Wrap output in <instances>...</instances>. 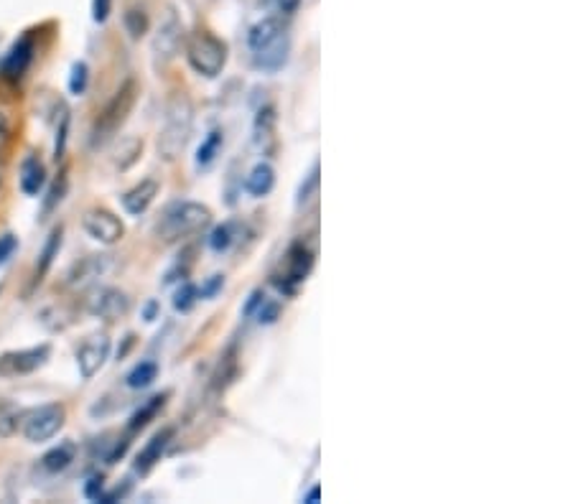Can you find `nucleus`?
<instances>
[{"label":"nucleus","mask_w":573,"mask_h":504,"mask_svg":"<svg viewBox=\"0 0 573 504\" xmlns=\"http://www.w3.org/2000/svg\"><path fill=\"white\" fill-rule=\"evenodd\" d=\"M191 130H194V102L186 92H174L166 102V115H163V125L158 130V158L166 163L179 161L181 153L189 146Z\"/></svg>","instance_id":"obj_1"},{"label":"nucleus","mask_w":573,"mask_h":504,"mask_svg":"<svg viewBox=\"0 0 573 504\" xmlns=\"http://www.w3.org/2000/svg\"><path fill=\"white\" fill-rule=\"evenodd\" d=\"M209 224H212L209 207L199 202H174L158 217L153 232L161 242H179L184 237L207 230Z\"/></svg>","instance_id":"obj_2"},{"label":"nucleus","mask_w":573,"mask_h":504,"mask_svg":"<svg viewBox=\"0 0 573 504\" xmlns=\"http://www.w3.org/2000/svg\"><path fill=\"white\" fill-rule=\"evenodd\" d=\"M135 97H138V84H135L133 79H128V82H125L123 87L115 92L113 100L107 102L105 110L97 115L95 125H92V135H90V146L95 148V151L97 148L107 146V143L118 135V130L123 128L128 115L133 112Z\"/></svg>","instance_id":"obj_3"},{"label":"nucleus","mask_w":573,"mask_h":504,"mask_svg":"<svg viewBox=\"0 0 573 504\" xmlns=\"http://www.w3.org/2000/svg\"><path fill=\"white\" fill-rule=\"evenodd\" d=\"M227 56H230V49H227L225 41L217 39L209 31H197L186 41V59L199 77H220L227 67Z\"/></svg>","instance_id":"obj_4"},{"label":"nucleus","mask_w":573,"mask_h":504,"mask_svg":"<svg viewBox=\"0 0 573 504\" xmlns=\"http://www.w3.org/2000/svg\"><path fill=\"white\" fill-rule=\"evenodd\" d=\"M314 263L316 252L311 250L304 240H296L281 258L276 273L270 275V278H273V286L281 293H296L298 286L311 275Z\"/></svg>","instance_id":"obj_5"},{"label":"nucleus","mask_w":573,"mask_h":504,"mask_svg":"<svg viewBox=\"0 0 573 504\" xmlns=\"http://www.w3.org/2000/svg\"><path fill=\"white\" fill-rule=\"evenodd\" d=\"M64 420H67V408L62 403H49L41 405V408L31 410L23 418L21 433L26 441L31 443H46L57 436L64 428Z\"/></svg>","instance_id":"obj_6"},{"label":"nucleus","mask_w":573,"mask_h":504,"mask_svg":"<svg viewBox=\"0 0 573 504\" xmlns=\"http://www.w3.org/2000/svg\"><path fill=\"white\" fill-rule=\"evenodd\" d=\"M87 314L102 321H118L130 314V298L120 288L97 286L87 298Z\"/></svg>","instance_id":"obj_7"},{"label":"nucleus","mask_w":573,"mask_h":504,"mask_svg":"<svg viewBox=\"0 0 573 504\" xmlns=\"http://www.w3.org/2000/svg\"><path fill=\"white\" fill-rule=\"evenodd\" d=\"M181 44H184V23H181V18L176 16V11H169L166 13V18L161 21V26H158L156 36H153V44H151L156 64H161L163 67V64L174 62Z\"/></svg>","instance_id":"obj_8"},{"label":"nucleus","mask_w":573,"mask_h":504,"mask_svg":"<svg viewBox=\"0 0 573 504\" xmlns=\"http://www.w3.org/2000/svg\"><path fill=\"white\" fill-rule=\"evenodd\" d=\"M51 357L49 344H39L31 349H18V352L0 354V377H21L41 370Z\"/></svg>","instance_id":"obj_9"},{"label":"nucleus","mask_w":573,"mask_h":504,"mask_svg":"<svg viewBox=\"0 0 573 504\" xmlns=\"http://www.w3.org/2000/svg\"><path fill=\"white\" fill-rule=\"evenodd\" d=\"M110 336L107 334H92L90 339L82 342V347L77 349V367L82 380H92L97 372L105 367V362L110 359Z\"/></svg>","instance_id":"obj_10"},{"label":"nucleus","mask_w":573,"mask_h":504,"mask_svg":"<svg viewBox=\"0 0 573 504\" xmlns=\"http://www.w3.org/2000/svg\"><path fill=\"white\" fill-rule=\"evenodd\" d=\"M34 56H36V39L31 34L21 36V39L11 46V51L3 56V62H0V77L6 79V82H18V79H23V74L29 72V67L34 64Z\"/></svg>","instance_id":"obj_11"},{"label":"nucleus","mask_w":573,"mask_h":504,"mask_svg":"<svg viewBox=\"0 0 573 504\" xmlns=\"http://www.w3.org/2000/svg\"><path fill=\"white\" fill-rule=\"evenodd\" d=\"M82 227H85V232L92 240L102 242V245H115L125 235L123 222L113 212H107V209H90V212H85Z\"/></svg>","instance_id":"obj_12"},{"label":"nucleus","mask_w":573,"mask_h":504,"mask_svg":"<svg viewBox=\"0 0 573 504\" xmlns=\"http://www.w3.org/2000/svg\"><path fill=\"white\" fill-rule=\"evenodd\" d=\"M286 39H291V36H288L286 18L278 16V13L260 18V21L255 23V26H250L248 31V46L253 54H260V51L281 44V41Z\"/></svg>","instance_id":"obj_13"},{"label":"nucleus","mask_w":573,"mask_h":504,"mask_svg":"<svg viewBox=\"0 0 573 504\" xmlns=\"http://www.w3.org/2000/svg\"><path fill=\"white\" fill-rule=\"evenodd\" d=\"M110 265H113V258H110V255H87V258H82L79 263H74L72 268L67 270L64 283H67V288H72V291L90 288L95 286L97 280H100L107 270H110Z\"/></svg>","instance_id":"obj_14"},{"label":"nucleus","mask_w":573,"mask_h":504,"mask_svg":"<svg viewBox=\"0 0 573 504\" xmlns=\"http://www.w3.org/2000/svg\"><path fill=\"white\" fill-rule=\"evenodd\" d=\"M158 191H161V184L156 179H143L141 184L133 186L130 191L123 194V209L130 214V217H141L143 212H148L153 202H156Z\"/></svg>","instance_id":"obj_15"},{"label":"nucleus","mask_w":573,"mask_h":504,"mask_svg":"<svg viewBox=\"0 0 573 504\" xmlns=\"http://www.w3.org/2000/svg\"><path fill=\"white\" fill-rule=\"evenodd\" d=\"M174 433V428H163V431H158L156 436L146 443V448H143L138 459H135V471H138V474H148V471L161 461V456L166 454V448H169Z\"/></svg>","instance_id":"obj_16"},{"label":"nucleus","mask_w":573,"mask_h":504,"mask_svg":"<svg viewBox=\"0 0 573 504\" xmlns=\"http://www.w3.org/2000/svg\"><path fill=\"white\" fill-rule=\"evenodd\" d=\"M276 123H278V115L273 105L263 107V110L255 115L253 146L258 148V151L265 153L268 148H273V143H276Z\"/></svg>","instance_id":"obj_17"},{"label":"nucleus","mask_w":573,"mask_h":504,"mask_svg":"<svg viewBox=\"0 0 573 504\" xmlns=\"http://www.w3.org/2000/svg\"><path fill=\"white\" fill-rule=\"evenodd\" d=\"M273 186H276V168L265 161L255 163V166L250 168L248 179H245V191H248L250 196H255V199H263V196H268L270 191H273Z\"/></svg>","instance_id":"obj_18"},{"label":"nucleus","mask_w":573,"mask_h":504,"mask_svg":"<svg viewBox=\"0 0 573 504\" xmlns=\"http://www.w3.org/2000/svg\"><path fill=\"white\" fill-rule=\"evenodd\" d=\"M62 242H64V227H54V230H51V235H49V240H46L44 250H41V255H39V263H36V270H34V283H31V286H39L41 280H44V275L49 273V268L54 265V260L59 258Z\"/></svg>","instance_id":"obj_19"},{"label":"nucleus","mask_w":573,"mask_h":504,"mask_svg":"<svg viewBox=\"0 0 573 504\" xmlns=\"http://www.w3.org/2000/svg\"><path fill=\"white\" fill-rule=\"evenodd\" d=\"M74 459H77V446L72 441H64L41 456V469L46 474H59V471H67Z\"/></svg>","instance_id":"obj_20"},{"label":"nucleus","mask_w":573,"mask_h":504,"mask_svg":"<svg viewBox=\"0 0 573 504\" xmlns=\"http://www.w3.org/2000/svg\"><path fill=\"white\" fill-rule=\"evenodd\" d=\"M46 184V166L39 156H29L21 163V191L23 194H39Z\"/></svg>","instance_id":"obj_21"},{"label":"nucleus","mask_w":573,"mask_h":504,"mask_svg":"<svg viewBox=\"0 0 573 504\" xmlns=\"http://www.w3.org/2000/svg\"><path fill=\"white\" fill-rule=\"evenodd\" d=\"M240 237H242V222H225L209 232L207 245L209 250L220 252L222 255V252H227L230 247H235L237 242H240Z\"/></svg>","instance_id":"obj_22"},{"label":"nucleus","mask_w":573,"mask_h":504,"mask_svg":"<svg viewBox=\"0 0 573 504\" xmlns=\"http://www.w3.org/2000/svg\"><path fill=\"white\" fill-rule=\"evenodd\" d=\"M166 398H169V395H166V392H163V395H153V398L148 400V403L143 405V408H138V410H135V413L130 415V423H128V436H133V433L143 431V428H146L148 423H151V420L156 418L158 413H161V410H163V405H166Z\"/></svg>","instance_id":"obj_23"},{"label":"nucleus","mask_w":573,"mask_h":504,"mask_svg":"<svg viewBox=\"0 0 573 504\" xmlns=\"http://www.w3.org/2000/svg\"><path fill=\"white\" fill-rule=\"evenodd\" d=\"M141 153H143L141 138H123L113 153L115 168H118V171H128V168L135 166V161L141 158Z\"/></svg>","instance_id":"obj_24"},{"label":"nucleus","mask_w":573,"mask_h":504,"mask_svg":"<svg viewBox=\"0 0 573 504\" xmlns=\"http://www.w3.org/2000/svg\"><path fill=\"white\" fill-rule=\"evenodd\" d=\"M156 377H158V364L146 359V362H138L133 370L128 372L125 385H128L130 390H146V387H151L153 382H156Z\"/></svg>","instance_id":"obj_25"},{"label":"nucleus","mask_w":573,"mask_h":504,"mask_svg":"<svg viewBox=\"0 0 573 504\" xmlns=\"http://www.w3.org/2000/svg\"><path fill=\"white\" fill-rule=\"evenodd\" d=\"M222 146H225V133L222 130H212L207 138L202 140V146L197 151V168H209L217 156L222 153Z\"/></svg>","instance_id":"obj_26"},{"label":"nucleus","mask_w":573,"mask_h":504,"mask_svg":"<svg viewBox=\"0 0 573 504\" xmlns=\"http://www.w3.org/2000/svg\"><path fill=\"white\" fill-rule=\"evenodd\" d=\"M67 189H69V174L67 171H62V174L54 179V184H51V189H49V194H46V199H44V207H41V219H46L49 217L54 209L62 204V199H64V194H67Z\"/></svg>","instance_id":"obj_27"},{"label":"nucleus","mask_w":573,"mask_h":504,"mask_svg":"<svg viewBox=\"0 0 573 504\" xmlns=\"http://www.w3.org/2000/svg\"><path fill=\"white\" fill-rule=\"evenodd\" d=\"M316 196H319V163H314L309 171V176H306V181L301 184V189H298V209H306L311 207V204L316 202Z\"/></svg>","instance_id":"obj_28"},{"label":"nucleus","mask_w":573,"mask_h":504,"mask_svg":"<svg viewBox=\"0 0 573 504\" xmlns=\"http://www.w3.org/2000/svg\"><path fill=\"white\" fill-rule=\"evenodd\" d=\"M197 301H199V288L194 286V283H189V280H184L179 286V291L174 293V308L179 314H189L191 308L197 306Z\"/></svg>","instance_id":"obj_29"},{"label":"nucleus","mask_w":573,"mask_h":504,"mask_svg":"<svg viewBox=\"0 0 573 504\" xmlns=\"http://www.w3.org/2000/svg\"><path fill=\"white\" fill-rule=\"evenodd\" d=\"M123 23L125 31L130 34V39H141V36L148 34V16L146 11H141V8H130V11L123 16Z\"/></svg>","instance_id":"obj_30"},{"label":"nucleus","mask_w":573,"mask_h":504,"mask_svg":"<svg viewBox=\"0 0 573 504\" xmlns=\"http://www.w3.org/2000/svg\"><path fill=\"white\" fill-rule=\"evenodd\" d=\"M87 82H90V67L85 62H77L72 67V77H69V92L72 95H85Z\"/></svg>","instance_id":"obj_31"},{"label":"nucleus","mask_w":573,"mask_h":504,"mask_svg":"<svg viewBox=\"0 0 573 504\" xmlns=\"http://www.w3.org/2000/svg\"><path fill=\"white\" fill-rule=\"evenodd\" d=\"M278 316H281V303L278 301H260V306H258V321L260 324H265V326H270V324H276L278 321Z\"/></svg>","instance_id":"obj_32"},{"label":"nucleus","mask_w":573,"mask_h":504,"mask_svg":"<svg viewBox=\"0 0 573 504\" xmlns=\"http://www.w3.org/2000/svg\"><path fill=\"white\" fill-rule=\"evenodd\" d=\"M67 133H69V112H62V125L57 130V143H54V161H62L64 148H67Z\"/></svg>","instance_id":"obj_33"},{"label":"nucleus","mask_w":573,"mask_h":504,"mask_svg":"<svg viewBox=\"0 0 573 504\" xmlns=\"http://www.w3.org/2000/svg\"><path fill=\"white\" fill-rule=\"evenodd\" d=\"M11 140H13V123L11 118H8V112L0 110V153L11 146Z\"/></svg>","instance_id":"obj_34"},{"label":"nucleus","mask_w":573,"mask_h":504,"mask_svg":"<svg viewBox=\"0 0 573 504\" xmlns=\"http://www.w3.org/2000/svg\"><path fill=\"white\" fill-rule=\"evenodd\" d=\"M222 286H225V275H212V278L199 288V298H214L222 291Z\"/></svg>","instance_id":"obj_35"},{"label":"nucleus","mask_w":573,"mask_h":504,"mask_svg":"<svg viewBox=\"0 0 573 504\" xmlns=\"http://www.w3.org/2000/svg\"><path fill=\"white\" fill-rule=\"evenodd\" d=\"M113 13V0H92V18L97 23H105Z\"/></svg>","instance_id":"obj_36"},{"label":"nucleus","mask_w":573,"mask_h":504,"mask_svg":"<svg viewBox=\"0 0 573 504\" xmlns=\"http://www.w3.org/2000/svg\"><path fill=\"white\" fill-rule=\"evenodd\" d=\"M16 247H18V240L13 235L0 237V263H6V260L11 258L13 252H16Z\"/></svg>","instance_id":"obj_37"},{"label":"nucleus","mask_w":573,"mask_h":504,"mask_svg":"<svg viewBox=\"0 0 573 504\" xmlns=\"http://www.w3.org/2000/svg\"><path fill=\"white\" fill-rule=\"evenodd\" d=\"M268 3L276 8L278 16H291V13L298 8V3H301V0H268Z\"/></svg>","instance_id":"obj_38"},{"label":"nucleus","mask_w":573,"mask_h":504,"mask_svg":"<svg viewBox=\"0 0 573 504\" xmlns=\"http://www.w3.org/2000/svg\"><path fill=\"white\" fill-rule=\"evenodd\" d=\"M102 487H105V484H102V476H92L90 484H87V487H85V494L90 499H100Z\"/></svg>","instance_id":"obj_39"},{"label":"nucleus","mask_w":573,"mask_h":504,"mask_svg":"<svg viewBox=\"0 0 573 504\" xmlns=\"http://www.w3.org/2000/svg\"><path fill=\"white\" fill-rule=\"evenodd\" d=\"M263 298H265V296H263V293H260V291H255V293H253V296H250V298H248V303H245V308H242V314H245V316H250V314H253L255 308H258V306H260V301H263Z\"/></svg>","instance_id":"obj_40"},{"label":"nucleus","mask_w":573,"mask_h":504,"mask_svg":"<svg viewBox=\"0 0 573 504\" xmlns=\"http://www.w3.org/2000/svg\"><path fill=\"white\" fill-rule=\"evenodd\" d=\"M319 499H321V487H319V484H316V487L309 489V494H306V497H304V502L316 504V502H319Z\"/></svg>","instance_id":"obj_41"},{"label":"nucleus","mask_w":573,"mask_h":504,"mask_svg":"<svg viewBox=\"0 0 573 504\" xmlns=\"http://www.w3.org/2000/svg\"><path fill=\"white\" fill-rule=\"evenodd\" d=\"M156 311H158V303H156V301L148 303V306H146V321L156 319Z\"/></svg>","instance_id":"obj_42"},{"label":"nucleus","mask_w":573,"mask_h":504,"mask_svg":"<svg viewBox=\"0 0 573 504\" xmlns=\"http://www.w3.org/2000/svg\"><path fill=\"white\" fill-rule=\"evenodd\" d=\"M0 184H3V179H0Z\"/></svg>","instance_id":"obj_43"}]
</instances>
